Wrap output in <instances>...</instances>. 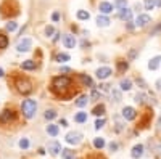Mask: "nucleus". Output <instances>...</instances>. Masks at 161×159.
I'll use <instances>...</instances> for the list:
<instances>
[{
  "label": "nucleus",
  "instance_id": "f03ea898",
  "mask_svg": "<svg viewBox=\"0 0 161 159\" xmlns=\"http://www.w3.org/2000/svg\"><path fill=\"white\" fill-rule=\"evenodd\" d=\"M21 113H23L24 117H28V119L34 117L36 113H37V101L36 100H31V98L24 100L23 104H21Z\"/></svg>",
  "mask_w": 161,
  "mask_h": 159
},
{
  "label": "nucleus",
  "instance_id": "f704fd0d",
  "mask_svg": "<svg viewBox=\"0 0 161 159\" xmlns=\"http://www.w3.org/2000/svg\"><path fill=\"white\" fill-rule=\"evenodd\" d=\"M105 122H106V121H105L103 117H102V119H97V122H95V129H97V130H100V129L105 125Z\"/></svg>",
  "mask_w": 161,
  "mask_h": 159
},
{
  "label": "nucleus",
  "instance_id": "4c0bfd02",
  "mask_svg": "<svg viewBox=\"0 0 161 159\" xmlns=\"http://www.w3.org/2000/svg\"><path fill=\"white\" fill-rule=\"evenodd\" d=\"M100 92H97V90H92V93H90V98L92 100H100Z\"/></svg>",
  "mask_w": 161,
  "mask_h": 159
},
{
  "label": "nucleus",
  "instance_id": "f257e3e1",
  "mask_svg": "<svg viewBox=\"0 0 161 159\" xmlns=\"http://www.w3.org/2000/svg\"><path fill=\"white\" fill-rule=\"evenodd\" d=\"M52 92L57 93L61 98H69L74 93V88H73V81L66 76H58L52 81Z\"/></svg>",
  "mask_w": 161,
  "mask_h": 159
},
{
  "label": "nucleus",
  "instance_id": "6ab92c4d",
  "mask_svg": "<svg viewBox=\"0 0 161 159\" xmlns=\"http://www.w3.org/2000/svg\"><path fill=\"white\" fill-rule=\"evenodd\" d=\"M110 23H111V21L106 18L105 15H98V16H97V24L100 26V28H106V26H110Z\"/></svg>",
  "mask_w": 161,
  "mask_h": 159
},
{
  "label": "nucleus",
  "instance_id": "8fccbe9b",
  "mask_svg": "<svg viewBox=\"0 0 161 159\" xmlns=\"http://www.w3.org/2000/svg\"><path fill=\"white\" fill-rule=\"evenodd\" d=\"M61 72H69V68H61Z\"/></svg>",
  "mask_w": 161,
  "mask_h": 159
},
{
  "label": "nucleus",
  "instance_id": "79ce46f5",
  "mask_svg": "<svg viewBox=\"0 0 161 159\" xmlns=\"http://www.w3.org/2000/svg\"><path fill=\"white\" fill-rule=\"evenodd\" d=\"M136 56H137V50H130L129 51V60H134Z\"/></svg>",
  "mask_w": 161,
  "mask_h": 159
},
{
  "label": "nucleus",
  "instance_id": "c03bdc74",
  "mask_svg": "<svg viewBox=\"0 0 161 159\" xmlns=\"http://www.w3.org/2000/svg\"><path fill=\"white\" fill-rule=\"evenodd\" d=\"M110 150H111V151H116V150H118V143H116V141H111V143H110Z\"/></svg>",
  "mask_w": 161,
  "mask_h": 159
},
{
  "label": "nucleus",
  "instance_id": "5701e85b",
  "mask_svg": "<svg viewBox=\"0 0 161 159\" xmlns=\"http://www.w3.org/2000/svg\"><path fill=\"white\" fill-rule=\"evenodd\" d=\"M113 7L118 10H124V8H127V0H114Z\"/></svg>",
  "mask_w": 161,
  "mask_h": 159
},
{
  "label": "nucleus",
  "instance_id": "2f4dec72",
  "mask_svg": "<svg viewBox=\"0 0 161 159\" xmlns=\"http://www.w3.org/2000/svg\"><path fill=\"white\" fill-rule=\"evenodd\" d=\"M145 8L147 10H153L155 7H156V0H145Z\"/></svg>",
  "mask_w": 161,
  "mask_h": 159
},
{
  "label": "nucleus",
  "instance_id": "e433bc0d",
  "mask_svg": "<svg viewBox=\"0 0 161 159\" xmlns=\"http://www.w3.org/2000/svg\"><path fill=\"white\" fill-rule=\"evenodd\" d=\"M53 32H55V28H53V26H47V28H45V35L47 37H50Z\"/></svg>",
  "mask_w": 161,
  "mask_h": 159
},
{
  "label": "nucleus",
  "instance_id": "bb28decb",
  "mask_svg": "<svg viewBox=\"0 0 161 159\" xmlns=\"http://www.w3.org/2000/svg\"><path fill=\"white\" fill-rule=\"evenodd\" d=\"M8 47V37L5 34H0V50H5Z\"/></svg>",
  "mask_w": 161,
  "mask_h": 159
},
{
  "label": "nucleus",
  "instance_id": "412c9836",
  "mask_svg": "<svg viewBox=\"0 0 161 159\" xmlns=\"http://www.w3.org/2000/svg\"><path fill=\"white\" fill-rule=\"evenodd\" d=\"M61 157L63 159H76V154H74V151H71L68 148H63L61 150Z\"/></svg>",
  "mask_w": 161,
  "mask_h": 159
},
{
  "label": "nucleus",
  "instance_id": "c85d7f7f",
  "mask_svg": "<svg viewBox=\"0 0 161 159\" xmlns=\"http://www.w3.org/2000/svg\"><path fill=\"white\" fill-rule=\"evenodd\" d=\"M44 116H45V119H47V121H53V119L57 117V111H55V109H47Z\"/></svg>",
  "mask_w": 161,
  "mask_h": 159
},
{
  "label": "nucleus",
  "instance_id": "cd10ccee",
  "mask_svg": "<svg viewBox=\"0 0 161 159\" xmlns=\"http://www.w3.org/2000/svg\"><path fill=\"white\" fill-rule=\"evenodd\" d=\"M55 60L58 63H66V61H69V55H68V53H58Z\"/></svg>",
  "mask_w": 161,
  "mask_h": 159
},
{
  "label": "nucleus",
  "instance_id": "20e7f679",
  "mask_svg": "<svg viewBox=\"0 0 161 159\" xmlns=\"http://www.w3.org/2000/svg\"><path fill=\"white\" fill-rule=\"evenodd\" d=\"M64 140H66V143L68 145H79L80 141H82V134L80 132H68L66 134V137H64Z\"/></svg>",
  "mask_w": 161,
  "mask_h": 159
},
{
  "label": "nucleus",
  "instance_id": "393cba45",
  "mask_svg": "<svg viewBox=\"0 0 161 159\" xmlns=\"http://www.w3.org/2000/svg\"><path fill=\"white\" fill-rule=\"evenodd\" d=\"M76 16H77V19H80V21H87V19L90 18L89 11H86V10H79Z\"/></svg>",
  "mask_w": 161,
  "mask_h": 159
},
{
  "label": "nucleus",
  "instance_id": "6e6552de",
  "mask_svg": "<svg viewBox=\"0 0 161 159\" xmlns=\"http://www.w3.org/2000/svg\"><path fill=\"white\" fill-rule=\"evenodd\" d=\"M111 68H108V66H102V68H98L97 71H95V76H97V79H100V81H103V79H108L110 76H111Z\"/></svg>",
  "mask_w": 161,
  "mask_h": 159
},
{
  "label": "nucleus",
  "instance_id": "a211bd4d",
  "mask_svg": "<svg viewBox=\"0 0 161 159\" xmlns=\"http://www.w3.org/2000/svg\"><path fill=\"white\" fill-rule=\"evenodd\" d=\"M89 101H90V97H87V95H80V97L76 100V106H77V108H84V106H86Z\"/></svg>",
  "mask_w": 161,
  "mask_h": 159
},
{
  "label": "nucleus",
  "instance_id": "1a4fd4ad",
  "mask_svg": "<svg viewBox=\"0 0 161 159\" xmlns=\"http://www.w3.org/2000/svg\"><path fill=\"white\" fill-rule=\"evenodd\" d=\"M150 23H152L150 15H145V13H140V15L136 18V26L137 28H145V26L150 24Z\"/></svg>",
  "mask_w": 161,
  "mask_h": 159
},
{
  "label": "nucleus",
  "instance_id": "aec40b11",
  "mask_svg": "<svg viewBox=\"0 0 161 159\" xmlns=\"http://www.w3.org/2000/svg\"><path fill=\"white\" fill-rule=\"evenodd\" d=\"M119 87H121L123 92H127V90L132 88V81H130V79H123V81L119 82Z\"/></svg>",
  "mask_w": 161,
  "mask_h": 159
},
{
  "label": "nucleus",
  "instance_id": "423d86ee",
  "mask_svg": "<svg viewBox=\"0 0 161 159\" xmlns=\"http://www.w3.org/2000/svg\"><path fill=\"white\" fill-rule=\"evenodd\" d=\"M121 113H123V117L126 119V121H134V119L137 117V111L134 109L132 106H124Z\"/></svg>",
  "mask_w": 161,
  "mask_h": 159
},
{
  "label": "nucleus",
  "instance_id": "9b49d317",
  "mask_svg": "<svg viewBox=\"0 0 161 159\" xmlns=\"http://www.w3.org/2000/svg\"><path fill=\"white\" fill-rule=\"evenodd\" d=\"M61 40H63V45H64L66 48H74V45H76V39H74V35H71V34H64Z\"/></svg>",
  "mask_w": 161,
  "mask_h": 159
},
{
  "label": "nucleus",
  "instance_id": "b1692460",
  "mask_svg": "<svg viewBox=\"0 0 161 159\" xmlns=\"http://www.w3.org/2000/svg\"><path fill=\"white\" fill-rule=\"evenodd\" d=\"M74 121H76V122H79V124L86 122V121H87V113H82V111L77 113V114L74 116Z\"/></svg>",
  "mask_w": 161,
  "mask_h": 159
},
{
  "label": "nucleus",
  "instance_id": "4be33fe9",
  "mask_svg": "<svg viewBox=\"0 0 161 159\" xmlns=\"http://www.w3.org/2000/svg\"><path fill=\"white\" fill-rule=\"evenodd\" d=\"M110 93H111V98H113L114 103H119L121 98H123V95H121V90H118V88H113Z\"/></svg>",
  "mask_w": 161,
  "mask_h": 159
},
{
  "label": "nucleus",
  "instance_id": "7ed1b4c3",
  "mask_svg": "<svg viewBox=\"0 0 161 159\" xmlns=\"http://www.w3.org/2000/svg\"><path fill=\"white\" fill-rule=\"evenodd\" d=\"M16 88L18 92H21V93H29V92L32 90V84L29 79H26V77H18L16 79Z\"/></svg>",
  "mask_w": 161,
  "mask_h": 159
},
{
  "label": "nucleus",
  "instance_id": "c9c22d12",
  "mask_svg": "<svg viewBox=\"0 0 161 159\" xmlns=\"http://www.w3.org/2000/svg\"><path fill=\"white\" fill-rule=\"evenodd\" d=\"M118 69H119V71L127 69V63H124L123 60H119V61H118Z\"/></svg>",
  "mask_w": 161,
  "mask_h": 159
},
{
  "label": "nucleus",
  "instance_id": "09e8293b",
  "mask_svg": "<svg viewBox=\"0 0 161 159\" xmlns=\"http://www.w3.org/2000/svg\"><path fill=\"white\" fill-rule=\"evenodd\" d=\"M60 125H61V127H66V121H64V119H61V122H60Z\"/></svg>",
  "mask_w": 161,
  "mask_h": 159
},
{
  "label": "nucleus",
  "instance_id": "37998d69",
  "mask_svg": "<svg viewBox=\"0 0 161 159\" xmlns=\"http://www.w3.org/2000/svg\"><path fill=\"white\" fill-rule=\"evenodd\" d=\"M110 87H111V85H108V84H103V85H100L102 92H111V90H110Z\"/></svg>",
  "mask_w": 161,
  "mask_h": 159
},
{
  "label": "nucleus",
  "instance_id": "603ef678",
  "mask_svg": "<svg viewBox=\"0 0 161 159\" xmlns=\"http://www.w3.org/2000/svg\"><path fill=\"white\" fill-rule=\"evenodd\" d=\"M156 5H158V7H161V0H156Z\"/></svg>",
  "mask_w": 161,
  "mask_h": 159
},
{
  "label": "nucleus",
  "instance_id": "a18cd8bd",
  "mask_svg": "<svg viewBox=\"0 0 161 159\" xmlns=\"http://www.w3.org/2000/svg\"><path fill=\"white\" fill-rule=\"evenodd\" d=\"M52 19H53V21H58V19H60V13H53Z\"/></svg>",
  "mask_w": 161,
  "mask_h": 159
},
{
  "label": "nucleus",
  "instance_id": "9d476101",
  "mask_svg": "<svg viewBox=\"0 0 161 159\" xmlns=\"http://www.w3.org/2000/svg\"><path fill=\"white\" fill-rule=\"evenodd\" d=\"M47 150H48V153L52 154V156H57V154H60L61 153V145L58 143V141H50L48 145H47Z\"/></svg>",
  "mask_w": 161,
  "mask_h": 159
},
{
  "label": "nucleus",
  "instance_id": "3c124183",
  "mask_svg": "<svg viewBox=\"0 0 161 159\" xmlns=\"http://www.w3.org/2000/svg\"><path fill=\"white\" fill-rule=\"evenodd\" d=\"M0 77H3V69L0 68Z\"/></svg>",
  "mask_w": 161,
  "mask_h": 159
},
{
  "label": "nucleus",
  "instance_id": "473e14b6",
  "mask_svg": "<svg viewBox=\"0 0 161 159\" xmlns=\"http://www.w3.org/2000/svg\"><path fill=\"white\" fill-rule=\"evenodd\" d=\"M16 28H18V24H16L15 21H10V23H7V31L13 32V31H16Z\"/></svg>",
  "mask_w": 161,
  "mask_h": 159
},
{
  "label": "nucleus",
  "instance_id": "de8ad7c7",
  "mask_svg": "<svg viewBox=\"0 0 161 159\" xmlns=\"http://www.w3.org/2000/svg\"><path fill=\"white\" fill-rule=\"evenodd\" d=\"M155 87H156L158 90H161V79H158V81L155 82Z\"/></svg>",
  "mask_w": 161,
  "mask_h": 159
},
{
  "label": "nucleus",
  "instance_id": "a19ab883",
  "mask_svg": "<svg viewBox=\"0 0 161 159\" xmlns=\"http://www.w3.org/2000/svg\"><path fill=\"white\" fill-rule=\"evenodd\" d=\"M123 129H124V124L121 122L119 119H116V132H121V130H123Z\"/></svg>",
  "mask_w": 161,
  "mask_h": 159
},
{
  "label": "nucleus",
  "instance_id": "0eeeda50",
  "mask_svg": "<svg viewBox=\"0 0 161 159\" xmlns=\"http://www.w3.org/2000/svg\"><path fill=\"white\" fill-rule=\"evenodd\" d=\"M31 47H32V40L31 39H21V40L16 44V50L18 51H29L31 50Z\"/></svg>",
  "mask_w": 161,
  "mask_h": 159
},
{
  "label": "nucleus",
  "instance_id": "7c9ffc66",
  "mask_svg": "<svg viewBox=\"0 0 161 159\" xmlns=\"http://www.w3.org/2000/svg\"><path fill=\"white\" fill-rule=\"evenodd\" d=\"M18 145H19L21 150H28V148H29V140H28V138H21Z\"/></svg>",
  "mask_w": 161,
  "mask_h": 159
},
{
  "label": "nucleus",
  "instance_id": "ddd939ff",
  "mask_svg": "<svg viewBox=\"0 0 161 159\" xmlns=\"http://www.w3.org/2000/svg\"><path fill=\"white\" fill-rule=\"evenodd\" d=\"M113 3H110V2H102L100 5H98V10H100V13L102 15H108V13H111L113 11Z\"/></svg>",
  "mask_w": 161,
  "mask_h": 159
},
{
  "label": "nucleus",
  "instance_id": "f8f14e48",
  "mask_svg": "<svg viewBox=\"0 0 161 159\" xmlns=\"http://www.w3.org/2000/svg\"><path fill=\"white\" fill-rule=\"evenodd\" d=\"M130 156H132L134 159H139V157H142V156H143V145H142V143L136 145V146L132 148V151H130Z\"/></svg>",
  "mask_w": 161,
  "mask_h": 159
},
{
  "label": "nucleus",
  "instance_id": "39448f33",
  "mask_svg": "<svg viewBox=\"0 0 161 159\" xmlns=\"http://www.w3.org/2000/svg\"><path fill=\"white\" fill-rule=\"evenodd\" d=\"M13 119H15V111L13 109H3L0 113V124H8Z\"/></svg>",
  "mask_w": 161,
  "mask_h": 159
},
{
  "label": "nucleus",
  "instance_id": "2eb2a0df",
  "mask_svg": "<svg viewBox=\"0 0 161 159\" xmlns=\"http://www.w3.org/2000/svg\"><path fill=\"white\" fill-rule=\"evenodd\" d=\"M159 63H161V56H153V58L148 61V69L156 71V69L159 68Z\"/></svg>",
  "mask_w": 161,
  "mask_h": 159
},
{
  "label": "nucleus",
  "instance_id": "72a5a7b5",
  "mask_svg": "<svg viewBox=\"0 0 161 159\" xmlns=\"http://www.w3.org/2000/svg\"><path fill=\"white\" fill-rule=\"evenodd\" d=\"M80 79H82V82H84L86 85H89V87H92V79H90L89 76H86V74H82V76H80Z\"/></svg>",
  "mask_w": 161,
  "mask_h": 159
},
{
  "label": "nucleus",
  "instance_id": "58836bf2",
  "mask_svg": "<svg viewBox=\"0 0 161 159\" xmlns=\"http://www.w3.org/2000/svg\"><path fill=\"white\" fill-rule=\"evenodd\" d=\"M145 98H147L145 93H137V95H136V101H137V103H143Z\"/></svg>",
  "mask_w": 161,
  "mask_h": 159
},
{
  "label": "nucleus",
  "instance_id": "f3484780",
  "mask_svg": "<svg viewBox=\"0 0 161 159\" xmlns=\"http://www.w3.org/2000/svg\"><path fill=\"white\" fill-rule=\"evenodd\" d=\"M45 130H47V134H48L50 137H57V135H58V132H60V129H58L57 124H48Z\"/></svg>",
  "mask_w": 161,
  "mask_h": 159
},
{
  "label": "nucleus",
  "instance_id": "a878e982",
  "mask_svg": "<svg viewBox=\"0 0 161 159\" xmlns=\"http://www.w3.org/2000/svg\"><path fill=\"white\" fill-rule=\"evenodd\" d=\"M105 140L102 138V137H97V138H93V146H95L97 150H102L103 146H105Z\"/></svg>",
  "mask_w": 161,
  "mask_h": 159
},
{
  "label": "nucleus",
  "instance_id": "49530a36",
  "mask_svg": "<svg viewBox=\"0 0 161 159\" xmlns=\"http://www.w3.org/2000/svg\"><path fill=\"white\" fill-rule=\"evenodd\" d=\"M134 10H136V11L139 13V11L142 10V5H140V3H136V5H134Z\"/></svg>",
  "mask_w": 161,
  "mask_h": 159
},
{
  "label": "nucleus",
  "instance_id": "dca6fc26",
  "mask_svg": "<svg viewBox=\"0 0 161 159\" xmlns=\"http://www.w3.org/2000/svg\"><path fill=\"white\" fill-rule=\"evenodd\" d=\"M21 69H24V71H32V69H36V61H32V60L23 61V63H21Z\"/></svg>",
  "mask_w": 161,
  "mask_h": 159
},
{
  "label": "nucleus",
  "instance_id": "ea45409f",
  "mask_svg": "<svg viewBox=\"0 0 161 159\" xmlns=\"http://www.w3.org/2000/svg\"><path fill=\"white\" fill-rule=\"evenodd\" d=\"M159 31H161V23H158V24L155 26V28L152 29V34H150V35H156V34H158Z\"/></svg>",
  "mask_w": 161,
  "mask_h": 159
},
{
  "label": "nucleus",
  "instance_id": "4468645a",
  "mask_svg": "<svg viewBox=\"0 0 161 159\" xmlns=\"http://www.w3.org/2000/svg\"><path fill=\"white\" fill-rule=\"evenodd\" d=\"M119 18L123 19V21H130L132 19V10L129 8H124V10H119Z\"/></svg>",
  "mask_w": 161,
  "mask_h": 159
},
{
  "label": "nucleus",
  "instance_id": "c756f323",
  "mask_svg": "<svg viewBox=\"0 0 161 159\" xmlns=\"http://www.w3.org/2000/svg\"><path fill=\"white\" fill-rule=\"evenodd\" d=\"M92 113L95 114V116H103V113H105V104H98V106H95Z\"/></svg>",
  "mask_w": 161,
  "mask_h": 159
}]
</instances>
